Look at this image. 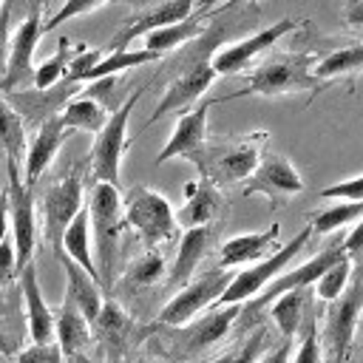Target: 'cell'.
<instances>
[{
  "label": "cell",
  "instance_id": "6da1fadb",
  "mask_svg": "<svg viewBox=\"0 0 363 363\" xmlns=\"http://www.w3.org/2000/svg\"><path fill=\"white\" fill-rule=\"evenodd\" d=\"M88 224L94 227V267L102 295H111L113 289V272H116V255H119V238H122V196L113 184L94 182L85 196Z\"/></svg>",
  "mask_w": 363,
  "mask_h": 363
},
{
  "label": "cell",
  "instance_id": "7a4b0ae2",
  "mask_svg": "<svg viewBox=\"0 0 363 363\" xmlns=\"http://www.w3.org/2000/svg\"><path fill=\"white\" fill-rule=\"evenodd\" d=\"M221 37H224V31L218 28V26H213L210 31H207V37H204V43L187 57V62L182 65V71L170 79V85L164 88V96H162V102L153 108V113L147 116V125H153V122H159V119H164V116H170V113H184V111H190L201 96H204V91L213 85V79H216V71H213V65H210V60H213V54H216V45L221 43Z\"/></svg>",
  "mask_w": 363,
  "mask_h": 363
},
{
  "label": "cell",
  "instance_id": "3957f363",
  "mask_svg": "<svg viewBox=\"0 0 363 363\" xmlns=\"http://www.w3.org/2000/svg\"><path fill=\"white\" fill-rule=\"evenodd\" d=\"M315 57L312 54H278L264 60L247 79L244 91L227 94L216 102H230L241 96H284L292 91H320L323 85L312 77Z\"/></svg>",
  "mask_w": 363,
  "mask_h": 363
},
{
  "label": "cell",
  "instance_id": "277c9868",
  "mask_svg": "<svg viewBox=\"0 0 363 363\" xmlns=\"http://www.w3.org/2000/svg\"><path fill=\"white\" fill-rule=\"evenodd\" d=\"M122 218L128 227H133V233L150 252H159V247L170 244L179 235L173 204L147 184H136L128 190V199L122 201Z\"/></svg>",
  "mask_w": 363,
  "mask_h": 363
},
{
  "label": "cell",
  "instance_id": "5b68a950",
  "mask_svg": "<svg viewBox=\"0 0 363 363\" xmlns=\"http://www.w3.org/2000/svg\"><path fill=\"white\" fill-rule=\"evenodd\" d=\"M264 142H267V133L258 130V133H247L244 139H235V142L204 145L190 162L199 167V176L213 182L216 187L230 184V182H244L255 170Z\"/></svg>",
  "mask_w": 363,
  "mask_h": 363
},
{
  "label": "cell",
  "instance_id": "8992f818",
  "mask_svg": "<svg viewBox=\"0 0 363 363\" xmlns=\"http://www.w3.org/2000/svg\"><path fill=\"white\" fill-rule=\"evenodd\" d=\"M150 332H153L150 326H142L113 298L102 301V309L91 323V337L96 340L105 363H130V360H136L133 352Z\"/></svg>",
  "mask_w": 363,
  "mask_h": 363
},
{
  "label": "cell",
  "instance_id": "52a82bcc",
  "mask_svg": "<svg viewBox=\"0 0 363 363\" xmlns=\"http://www.w3.org/2000/svg\"><path fill=\"white\" fill-rule=\"evenodd\" d=\"M85 190L77 170H65L57 179L48 182V187L40 196V221H43V238L54 250V255H62V233L71 224V218L82 210Z\"/></svg>",
  "mask_w": 363,
  "mask_h": 363
},
{
  "label": "cell",
  "instance_id": "ba28073f",
  "mask_svg": "<svg viewBox=\"0 0 363 363\" xmlns=\"http://www.w3.org/2000/svg\"><path fill=\"white\" fill-rule=\"evenodd\" d=\"M145 88L133 91L119 108H113L105 119V125L99 128L94 147H91V179L94 182H105V184H119V170H122V156L128 150V119L130 111L136 108L139 96ZM91 182V184H94Z\"/></svg>",
  "mask_w": 363,
  "mask_h": 363
},
{
  "label": "cell",
  "instance_id": "9c48e42d",
  "mask_svg": "<svg viewBox=\"0 0 363 363\" xmlns=\"http://www.w3.org/2000/svg\"><path fill=\"white\" fill-rule=\"evenodd\" d=\"M309 238H312V233H309V227H303L286 247H278V250L269 252L267 258H261V261H255V264H247L244 272H235V275L230 278V284H227L224 292L218 295L216 306L252 301V298H255V295H258L275 275H281V272L295 261V255L309 244Z\"/></svg>",
  "mask_w": 363,
  "mask_h": 363
},
{
  "label": "cell",
  "instance_id": "30bf717a",
  "mask_svg": "<svg viewBox=\"0 0 363 363\" xmlns=\"http://www.w3.org/2000/svg\"><path fill=\"white\" fill-rule=\"evenodd\" d=\"M233 272L221 269V267H213L201 275H193L162 309H159V326H167V329H179L184 323H190L193 318H199V312L216 306L218 295L224 292V286L230 284Z\"/></svg>",
  "mask_w": 363,
  "mask_h": 363
},
{
  "label": "cell",
  "instance_id": "8fae6325",
  "mask_svg": "<svg viewBox=\"0 0 363 363\" xmlns=\"http://www.w3.org/2000/svg\"><path fill=\"white\" fill-rule=\"evenodd\" d=\"M9 167V235L14 244V258H17V269L31 264L34 258V247H37V207H34V190L23 182L20 167L17 164H6Z\"/></svg>",
  "mask_w": 363,
  "mask_h": 363
},
{
  "label": "cell",
  "instance_id": "7c38bea8",
  "mask_svg": "<svg viewBox=\"0 0 363 363\" xmlns=\"http://www.w3.org/2000/svg\"><path fill=\"white\" fill-rule=\"evenodd\" d=\"M360 278L357 272H352L349 286L343 289L340 298L329 301V312H326V329H323V340L329 349V363H346L349 352L354 346V332L360 323Z\"/></svg>",
  "mask_w": 363,
  "mask_h": 363
},
{
  "label": "cell",
  "instance_id": "4fadbf2b",
  "mask_svg": "<svg viewBox=\"0 0 363 363\" xmlns=\"http://www.w3.org/2000/svg\"><path fill=\"white\" fill-rule=\"evenodd\" d=\"M244 196H267L269 201H289L303 190L301 173L292 167V162L284 153H261L255 170L244 179Z\"/></svg>",
  "mask_w": 363,
  "mask_h": 363
},
{
  "label": "cell",
  "instance_id": "5bb4252c",
  "mask_svg": "<svg viewBox=\"0 0 363 363\" xmlns=\"http://www.w3.org/2000/svg\"><path fill=\"white\" fill-rule=\"evenodd\" d=\"M343 258V250H340V235L329 244V247H323L318 255H312L309 261H303L301 267H295V269H284L281 275H275L264 289H261V295H255L252 301H247V306H241V312H258V309H264V306H269L278 295H284V292H289V289H301V286H312L318 278H320V272L326 269V267H332L335 261H340Z\"/></svg>",
  "mask_w": 363,
  "mask_h": 363
},
{
  "label": "cell",
  "instance_id": "9a60e30c",
  "mask_svg": "<svg viewBox=\"0 0 363 363\" xmlns=\"http://www.w3.org/2000/svg\"><path fill=\"white\" fill-rule=\"evenodd\" d=\"M244 303H227V306H210L204 318H193L190 323L179 326L173 340L182 349V354H201L204 349L216 346L233 326V320L241 315Z\"/></svg>",
  "mask_w": 363,
  "mask_h": 363
},
{
  "label": "cell",
  "instance_id": "2e32d148",
  "mask_svg": "<svg viewBox=\"0 0 363 363\" xmlns=\"http://www.w3.org/2000/svg\"><path fill=\"white\" fill-rule=\"evenodd\" d=\"M43 34V17H40V3H31V11L23 17V23L17 26L14 37L9 40V57L3 65V79H0V91H11L17 88L34 68H31V54L34 45Z\"/></svg>",
  "mask_w": 363,
  "mask_h": 363
},
{
  "label": "cell",
  "instance_id": "e0dca14e",
  "mask_svg": "<svg viewBox=\"0 0 363 363\" xmlns=\"http://www.w3.org/2000/svg\"><path fill=\"white\" fill-rule=\"evenodd\" d=\"M295 26H298V20L284 17V20L272 23L269 28H261L258 34H252V37H247V40H238V43H233V45H224V48L216 51L213 60H210L216 77H218V74H238V71L247 68L250 60H255L261 51L272 48L284 34L295 31Z\"/></svg>",
  "mask_w": 363,
  "mask_h": 363
},
{
  "label": "cell",
  "instance_id": "ac0fdd59",
  "mask_svg": "<svg viewBox=\"0 0 363 363\" xmlns=\"http://www.w3.org/2000/svg\"><path fill=\"white\" fill-rule=\"evenodd\" d=\"M210 99H199L190 111H184L176 125H173V133L167 136V145L159 150L156 162L164 164L170 159H193L204 145H207V113H210Z\"/></svg>",
  "mask_w": 363,
  "mask_h": 363
},
{
  "label": "cell",
  "instance_id": "d6986e66",
  "mask_svg": "<svg viewBox=\"0 0 363 363\" xmlns=\"http://www.w3.org/2000/svg\"><path fill=\"white\" fill-rule=\"evenodd\" d=\"M216 238H218V224L187 227V233L182 235V244L176 250V258H173V264L167 269V286H184L196 275L201 261L210 255Z\"/></svg>",
  "mask_w": 363,
  "mask_h": 363
},
{
  "label": "cell",
  "instance_id": "ffe728a7",
  "mask_svg": "<svg viewBox=\"0 0 363 363\" xmlns=\"http://www.w3.org/2000/svg\"><path fill=\"white\" fill-rule=\"evenodd\" d=\"M224 213V196L221 187H216L207 179H196L184 184V207L176 213V221L182 227H207L218 224Z\"/></svg>",
  "mask_w": 363,
  "mask_h": 363
},
{
  "label": "cell",
  "instance_id": "44dd1931",
  "mask_svg": "<svg viewBox=\"0 0 363 363\" xmlns=\"http://www.w3.org/2000/svg\"><path fill=\"white\" fill-rule=\"evenodd\" d=\"M65 128H62V122H60V116L57 113H51V116H45L43 122H40V128H37V133H34V139H31V145H28V150H26V184L34 190L37 187V182L45 176V170L51 167V162H54V156H57V150L62 147V142H65Z\"/></svg>",
  "mask_w": 363,
  "mask_h": 363
},
{
  "label": "cell",
  "instance_id": "7402d4cb",
  "mask_svg": "<svg viewBox=\"0 0 363 363\" xmlns=\"http://www.w3.org/2000/svg\"><path fill=\"white\" fill-rule=\"evenodd\" d=\"M278 235H281V227L272 224L261 233H241V235L227 238L218 247V267L233 269V267H247V264L267 258L269 252L278 250Z\"/></svg>",
  "mask_w": 363,
  "mask_h": 363
},
{
  "label": "cell",
  "instance_id": "603a6c76",
  "mask_svg": "<svg viewBox=\"0 0 363 363\" xmlns=\"http://www.w3.org/2000/svg\"><path fill=\"white\" fill-rule=\"evenodd\" d=\"M17 278H20V292H23V301H26V318H28L31 343H54V312L45 303V295H43V286L37 281L34 264L20 267Z\"/></svg>",
  "mask_w": 363,
  "mask_h": 363
},
{
  "label": "cell",
  "instance_id": "cb8c5ba5",
  "mask_svg": "<svg viewBox=\"0 0 363 363\" xmlns=\"http://www.w3.org/2000/svg\"><path fill=\"white\" fill-rule=\"evenodd\" d=\"M193 6H196V0H164V3H159L156 9H150V11L139 14V17H133V20L125 26V31H122L119 37H113L111 48H113V51H125L136 37H145V34L153 31V28H162V26L187 20L190 11H193Z\"/></svg>",
  "mask_w": 363,
  "mask_h": 363
},
{
  "label": "cell",
  "instance_id": "d4e9b609",
  "mask_svg": "<svg viewBox=\"0 0 363 363\" xmlns=\"http://www.w3.org/2000/svg\"><path fill=\"white\" fill-rule=\"evenodd\" d=\"M91 323L82 318V312L74 306V301L65 295L60 309L54 312V343L60 346L62 357L85 354L91 346Z\"/></svg>",
  "mask_w": 363,
  "mask_h": 363
},
{
  "label": "cell",
  "instance_id": "484cf974",
  "mask_svg": "<svg viewBox=\"0 0 363 363\" xmlns=\"http://www.w3.org/2000/svg\"><path fill=\"white\" fill-rule=\"evenodd\" d=\"M60 261H62V267H65V295L74 301V306L82 312V318H85L88 323H94V318L99 315L102 301H105L99 284H96L82 267H77L71 258L62 255Z\"/></svg>",
  "mask_w": 363,
  "mask_h": 363
},
{
  "label": "cell",
  "instance_id": "4316f807",
  "mask_svg": "<svg viewBox=\"0 0 363 363\" xmlns=\"http://www.w3.org/2000/svg\"><path fill=\"white\" fill-rule=\"evenodd\" d=\"M306 306H309V286L289 289V292L278 295V298L269 303V318H272V323L278 326L281 340H295V335H298V329H301V323H303Z\"/></svg>",
  "mask_w": 363,
  "mask_h": 363
},
{
  "label": "cell",
  "instance_id": "83f0119b",
  "mask_svg": "<svg viewBox=\"0 0 363 363\" xmlns=\"http://www.w3.org/2000/svg\"><path fill=\"white\" fill-rule=\"evenodd\" d=\"M65 250H68V258L77 264V267H82L94 281H96V267H94V255H91V235H88V210H85V204H82V210L71 218V224L65 227V233H62V255H65ZM60 255V258H62ZM99 284V281H96Z\"/></svg>",
  "mask_w": 363,
  "mask_h": 363
},
{
  "label": "cell",
  "instance_id": "f1b7e54d",
  "mask_svg": "<svg viewBox=\"0 0 363 363\" xmlns=\"http://www.w3.org/2000/svg\"><path fill=\"white\" fill-rule=\"evenodd\" d=\"M60 122L65 130H85V133H99V128L108 119V111L102 108V102L91 99V96H77L68 105H62L57 111Z\"/></svg>",
  "mask_w": 363,
  "mask_h": 363
},
{
  "label": "cell",
  "instance_id": "f546056e",
  "mask_svg": "<svg viewBox=\"0 0 363 363\" xmlns=\"http://www.w3.org/2000/svg\"><path fill=\"white\" fill-rule=\"evenodd\" d=\"M204 34V23H199L196 17H187L182 23H170V26H162V28H153L145 34V48L153 51L156 57H162L164 51H173L179 45H187L190 40L201 37Z\"/></svg>",
  "mask_w": 363,
  "mask_h": 363
},
{
  "label": "cell",
  "instance_id": "4dcf8cb0",
  "mask_svg": "<svg viewBox=\"0 0 363 363\" xmlns=\"http://www.w3.org/2000/svg\"><path fill=\"white\" fill-rule=\"evenodd\" d=\"M23 147H26V125H23V116L0 94V150L6 153V164H17L20 167Z\"/></svg>",
  "mask_w": 363,
  "mask_h": 363
},
{
  "label": "cell",
  "instance_id": "1f68e13d",
  "mask_svg": "<svg viewBox=\"0 0 363 363\" xmlns=\"http://www.w3.org/2000/svg\"><path fill=\"white\" fill-rule=\"evenodd\" d=\"M363 65V48L360 45H349V48H337L332 54H326L323 60H315L312 65V77L315 82H329L335 77H346V74H357Z\"/></svg>",
  "mask_w": 363,
  "mask_h": 363
},
{
  "label": "cell",
  "instance_id": "d6a6232c",
  "mask_svg": "<svg viewBox=\"0 0 363 363\" xmlns=\"http://www.w3.org/2000/svg\"><path fill=\"white\" fill-rule=\"evenodd\" d=\"M360 216H363V204H360V201L332 204V207H326V210L312 213L309 221H306V227H309L312 235H329V233H335V230H340V227H346V224L360 221Z\"/></svg>",
  "mask_w": 363,
  "mask_h": 363
},
{
  "label": "cell",
  "instance_id": "836d02e7",
  "mask_svg": "<svg viewBox=\"0 0 363 363\" xmlns=\"http://www.w3.org/2000/svg\"><path fill=\"white\" fill-rule=\"evenodd\" d=\"M159 60L153 51L147 48H139V51H111L108 57H102L88 74H85V82H94V79H102V77H116L119 71H128V68H136V65H145V62H153Z\"/></svg>",
  "mask_w": 363,
  "mask_h": 363
},
{
  "label": "cell",
  "instance_id": "e575fe53",
  "mask_svg": "<svg viewBox=\"0 0 363 363\" xmlns=\"http://www.w3.org/2000/svg\"><path fill=\"white\" fill-rule=\"evenodd\" d=\"M77 48H71V43H68V37H60V45H57V51L48 57V60H43L31 74V79H34V88L37 91H45V88H51V85H57L60 79H65V68H68V60H71V54H74Z\"/></svg>",
  "mask_w": 363,
  "mask_h": 363
},
{
  "label": "cell",
  "instance_id": "d590c367",
  "mask_svg": "<svg viewBox=\"0 0 363 363\" xmlns=\"http://www.w3.org/2000/svg\"><path fill=\"white\" fill-rule=\"evenodd\" d=\"M352 272H354V261H349L346 255L340 258V261H335L332 267H326L323 272H320V278L315 281V295L320 298V301H335V298H340L343 295V289L349 286V281H352Z\"/></svg>",
  "mask_w": 363,
  "mask_h": 363
},
{
  "label": "cell",
  "instance_id": "8d00e7d4",
  "mask_svg": "<svg viewBox=\"0 0 363 363\" xmlns=\"http://www.w3.org/2000/svg\"><path fill=\"white\" fill-rule=\"evenodd\" d=\"M269 346H272V340H269V329L261 326V329L250 332L238 346H233V349H227L221 357H216L213 363H258V357H261Z\"/></svg>",
  "mask_w": 363,
  "mask_h": 363
},
{
  "label": "cell",
  "instance_id": "74e56055",
  "mask_svg": "<svg viewBox=\"0 0 363 363\" xmlns=\"http://www.w3.org/2000/svg\"><path fill=\"white\" fill-rule=\"evenodd\" d=\"M164 272H167V267H164L162 252H150L147 250L142 258H136L130 264V269L125 272V284L128 286H153V284L162 281Z\"/></svg>",
  "mask_w": 363,
  "mask_h": 363
},
{
  "label": "cell",
  "instance_id": "f35d334b",
  "mask_svg": "<svg viewBox=\"0 0 363 363\" xmlns=\"http://www.w3.org/2000/svg\"><path fill=\"white\" fill-rule=\"evenodd\" d=\"M303 337L301 346L295 352V357H289V363H323V352H320V340H318V326L312 318H303Z\"/></svg>",
  "mask_w": 363,
  "mask_h": 363
},
{
  "label": "cell",
  "instance_id": "ab89813d",
  "mask_svg": "<svg viewBox=\"0 0 363 363\" xmlns=\"http://www.w3.org/2000/svg\"><path fill=\"white\" fill-rule=\"evenodd\" d=\"M105 0H65L51 17H48V23H43V31H54L57 26H62L65 20H71V17H79V14H85V11H94V9H99Z\"/></svg>",
  "mask_w": 363,
  "mask_h": 363
},
{
  "label": "cell",
  "instance_id": "60d3db41",
  "mask_svg": "<svg viewBox=\"0 0 363 363\" xmlns=\"http://www.w3.org/2000/svg\"><path fill=\"white\" fill-rule=\"evenodd\" d=\"M14 363H65L57 343H31L14 354Z\"/></svg>",
  "mask_w": 363,
  "mask_h": 363
},
{
  "label": "cell",
  "instance_id": "b9f144b4",
  "mask_svg": "<svg viewBox=\"0 0 363 363\" xmlns=\"http://www.w3.org/2000/svg\"><path fill=\"white\" fill-rule=\"evenodd\" d=\"M320 199H337V201H363V176H352L346 182H337V184H329L318 193Z\"/></svg>",
  "mask_w": 363,
  "mask_h": 363
},
{
  "label": "cell",
  "instance_id": "7bdbcfd3",
  "mask_svg": "<svg viewBox=\"0 0 363 363\" xmlns=\"http://www.w3.org/2000/svg\"><path fill=\"white\" fill-rule=\"evenodd\" d=\"M17 278V258H14V244L11 235L0 241V286H9Z\"/></svg>",
  "mask_w": 363,
  "mask_h": 363
},
{
  "label": "cell",
  "instance_id": "ee69618b",
  "mask_svg": "<svg viewBox=\"0 0 363 363\" xmlns=\"http://www.w3.org/2000/svg\"><path fill=\"white\" fill-rule=\"evenodd\" d=\"M360 238H363V224L360 221L352 224L349 235H340V250H343V255L349 261H357V255H360Z\"/></svg>",
  "mask_w": 363,
  "mask_h": 363
},
{
  "label": "cell",
  "instance_id": "f6af8a7d",
  "mask_svg": "<svg viewBox=\"0 0 363 363\" xmlns=\"http://www.w3.org/2000/svg\"><path fill=\"white\" fill-rule=\"evenodd\" d=\"M9 20H11V6L3 3L0 6V71L6 65V57H9Z\"/></svg>",
  "mask_w": 363,
  "mask_h": 363
},
{
  "label": "cell",
  "instance_id": "bcb514c9",
  "mask_svg": "<svg viewBox=\"0 0 363 363\" xmlns=\"http://www.w3.org/2000/svg\"><path fill=\"white\" fill-rule=\"evenodd\" d=\"M292 343H295V340H281L278 346H269V349L258 357V363H289V357H292Z\"/></svg>",
  "mask_w": 363,
  "mask_h": 363
},
{
  "label": "cell",
  "instance_id": "7dc6e473",
  "mask_svg": "<svg viewBox=\"0 0 363 363\" xmlns=\"http://www.w3.org/2000/svg\"><path fill=\"white\" fill-rule=\"evenodd\" d=\"M343 17L352 28H360L363 26V0H349V6L343 9Z\"/></svg>",
  "mask_w": 363,
  "mask_h": 363
},
{
  "label": "cell",
  "instance_id": "c3c4849f",
  "mask_svg": "<svg viewBox=\"0 0 363 363\" xmlns=\"http://www.w3.org/2000/svg\"><path fill=\"white\" fill-rule=\"evenodd\" d=\"M9 235V196L6 187H0V241Z\"/></svg>",
  "mask_w": 363,
  "mask_h": 363
},
{
  "label": "cell",
  "instance_id": "681fc988",
  "mask_svg": "<svg viewBox=\"0 0 363 363\" xmlns=\"http://www.w3.org/2000/svg\"><path fill=\"white\" fill-rule=\"evenodd\" d=\"M17 352H20L17 340H14V337H11L6 329H0V354H3V357H14Z\"/></svg>",
  "mask_w": 363,
  "mask_h": 363
},
{
  "label": "cell",
  "instance_id": "f907efd6",
  "mask_svg": "<svg viewBox=\"0 0 363 363\" xmlns=\"http://www.w3.org/2000/svg\"><path fill=\"white\" fill-rule=\"evenodd\" d=\"M65 363H105L102 357H88V354H77V357H65Z\"/></svg>",
  "mask_w": 363,
  "mask_h": 363
},
{
  "label": "cell",
  "instance_id": "816d5d0a",
  "mask_svg": "<svg viewBox=\"0 0 363 363\" xmlns=\"http://www.w3.org/2000/svg\"><path fill=\"white\" fill-rule=\"evenodd\" d=\"M199 6H201V11L204 9H210V6H216V3H221V0H196ZM233 3H241V0H227V6H233Z\"/></svg>",
  "mask_w": 363,
  "mask_h": 363
},
{
  "label": "cell",
  "instance_id": "f5cc1de1",
  "mask_svg": "<svg viewBox=\"0 0 363 363\" xmlns=\"http://www.w3.org/2000/svg\"><path fill=\"white\" fill-rule=\"evenodd\" d=\"M130 363H159V360H145V357H136V360H130Z\"/></svg>",
  "mask_w": 363,
  "mask_h": 363
},
{
  "label": "cell",
  "instance_id": "db71d44e",
  "mask_svg": "<svg viewBox=\"0 0 363 363\" xmlns=\"http://www.w3.org/2000/svg\"><path fill=\"white\" fill-rule=\"evenodd\" d=\"M6 3H9V6H11V9H14V3H17V0H6Z\"/></svg>",
  "mask_w": 363,
  "mask_h": 363
},
{
  "label": "cell",
  "instance_id": "11a10c76",
  "mask_svg": "<svg viewBox=\"0 0 363 363\" xmlns=\"http://www.w3.org/2000/svg\"><path fill=\"white\" fill-rule=\"evenodd\" d=\"M0 3H6V0H0Z\"/></svg>",
  "mask_w": 363,
  "mask_h": 363
}]
</instances>
